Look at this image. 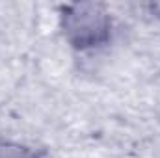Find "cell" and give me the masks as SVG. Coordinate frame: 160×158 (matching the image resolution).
Listing matches in <instances>:
<instances>
[{
	"label": "cell",
	"mask_w": 160,
	"mask_h": 158,
	"mask_svg": "<svg viewBox=\"0 0 160 158\" xmlns=\"http://www.w3.org/2000/svg\"><path fill=\"white\" fill-rule=\"evenodd\" d=\"M60 28L75 50H95L112 37V15L101 2L65 4L60 13Z\"/></svg>",
	"instance_id": "1"
},
{
	"label": "cell",
	"mask_w": 160,
	"mask_h": 158,
	"mask_svg": "<svg viewBox=\"0 0 160 158\" xmlns=\"http://www.w3.org/2000/svg\"><path fill=\"white\" fill-rule=\"evenodd\" d=\"M0 158H43V155L24 143L0 140Z\"/></svg>",
	"instance_id": "2"
}]
</instances>
